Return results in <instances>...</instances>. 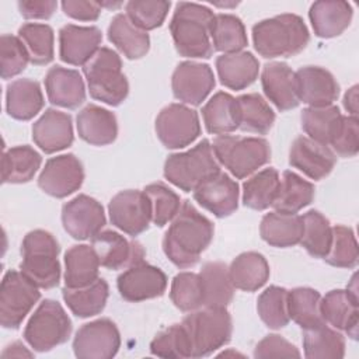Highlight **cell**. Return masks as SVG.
Returning <instances> with one entry per match:
<instances>
[{
  "label": "cell",
  "instance_id": "cell-1",
  "mask_svg": "<svg viewBox=\"0 0 359 359\" xmlns=\"http://www.w3.org/2000/svg\"><path fill=\"white\" fill-rule=\"evenodd\" d=\"M215 226L189 201H184L163 238L165 257L178 268L198 264L213 240Z\"/></svg>",
  "mask_w": 359,
  "mask_h": 359
},
{
  "label": "cell",
  "instance_id": "cell-2",
  "mask_svg": "<svg viewBox=\"0 0 359 359\" xmlns=\"http://www.w3.org/2000/svg\"><path fill=\"white\" fill-rule=\"evenodd\" d=\"M213 11L202 4L181 1L170 21V32L177 52L184 57L209 59L213 53L210 31Z\"/></svg>",
  "mask_w": 359,
  "mask_h": 359
},
{
  "label": "cell",
  "instance_id": "cell-3",
  "mask_svg": "<svg viewBox=\"0 0 359 359\" xmlns=\"http://www.w3.org/2000/svg\"><path fill=\"white\" fill-rule=\"evenodd\" d=\"M309 41V29L297 14H279L252 27L254 48L265 59L294 56L307 46Z\"/></svg>",
  "mask_w": 359,
  "mask_h": 359
},
{
  "label": "cell",
  "instance_id": "cell-4",
  "mask_svg": "<svg viewBox=\"0 0 359 359\" xmlns=\"http://www.w3.org/2000/svg\"><path fill=\"white\" fill-rule=\"evenodd\" d=\"M90 95L111 107L121 105L129 94V83L122 73V60L119 55L102 46L83 66Z\"/></svg>",
  "mask_w": 359,
  "mask_h": 359
},
{
  "label": "cell",
  "instance_id": "cell-5",
  "mask_svg": "<svg viewBox=\"0 0 359 359\" xmlns=\"http://www.w3.org/2000/svg\"><path fill=\"white\" fill-rule=\"evenodd\" d=\"M59 243L46 230L27 233L21 244V272L41 289H52L60 280Z\"/></svg>",
  "mask_w": 359,
  "mask_h": 359
},
{
  "label": "cell",
  "instance_id": "cell-6",
  "mask_svg": "<svg viewBox=\"0 0 359 359\" xmlns=\"http://www.w3.org/2000/svg\"><path fill=\"white\" fill-rule=\"evenodd\" d=\"M181 324L191 344L192 358L209 356L231 339L233 321L226 307H202L191 311Z\"/></svg>",
  "mask_w": 359,
  "mask_h": 359
},
{
  "label": "cell",
  "instance_id": "cell-7",
  "mask_svg": "<svg viewBox=\"0 0 359 359\" xmlns=\"http://www.w3.org/2000/svg\"><path fill=\"white\" fill-rule=\"evenodd\" d=\"M212 149L219 164L238 180L251 175L271 160V146L262 137L222 135L213 139Z\"/></svg>",
  "mask_w": 359,
  "mask_h": 359
},
{
  "label": "cell",
  "instance_id": "cell-8",
  "mask_svg": "<svg viewBox=\"0 0 359 359\" xmlns=\"http://www.w3.org/2000/svg\"><path fill=\"white\" fill-rule=\"evenodd\" d=\"M220 171L212 143L206 139L184 153L170 154L164 163V177L185 192H194L203 181Z\"/></svg>",
  "mask_w": 359,
  "mask_h": 359
},
{
  "label": "cell",
  "instance_id": "cell-9",
  "mask_svg": "<svg viewBox=\"0 0 359 359\" xmlns=\"http://www.w3.org/2000/svg\"><path fill=\"white\" fill-rule=\"evenodd\" d=\"M72 334V320L56 300L46 299L34 311L24 330V339L36 352L65 344Z\"/></svg>",
  "mask_w": 359,
  "mask_h": 359
},
{
  "label": "cell",
  "instance_id": "cell-10",
  "mask_svg": "<svg viewBox=\"0 0 359 359\" xmlns=\"http://www.w3.org/2000/svg\"><path fill=\"white\" fill-rule=\"evenodd\" d=\"M39 297V287L21 271L6 272L0 286V323L3 328L17 330Z\"/></svg>",
  "mask_w": 359,
  "mask_h": 359
},
{
  "label": "cell",
  "instance_id": "cell-11",
  "mask_svg": "<svg viewBox=\"0 0 359 359\" xmlns=\"http://www.w3.org/2000/svg\"><path fill=\"white\" fill-rule=\"evenodd\" d=\"M156 135L167 149H182L201 135L198 112L182 104L164 107L156 118Z\"/></svg>",
  "mask_w": 359,
  "mask_h": 359
},
{
  "label": "cell",
  "instance_id": "cell-12",
  "mask_svg": "<svg viewBox=\"0 0 359 359\" xmlns=\"http://www.w3.org/2000/svg\"><path fill=\"white\" fill-rule=\"evenodd\" d=\"M111 223L123 233L136 237L146 231L151 222V205L144 191L118 192L108 205Z\"/></svg>",
  "mask_w": 359,
  "mask_h": 359
},
{
  "label": "cell",
  "instance_id": "cell-13",
  "mask_svg": "<svg viewBox=\"0 0 359 359\" xmlns=\"http://www.w3.org/2000/svg\"><path fill=\"white\" fill-rule=\"evenodd\" d=\"M121 346L118 327L109 318L83 324L73 339L74 355L80 359H111Z\"/></svg>",
  "mask_w": 359,
  "mask_h": 359
},
{
  "label": "cell",
  "instance_id": "cell-14",
  "mask_svg": "<svg viewBox=\"0 0 359 359\" xmlns=\"http://www.w3.org/2000/svg\"><path fill=\"white\" fill-rule=\"evenodd\" d=\"M83 181V164L74 154L69 153L52 157L45 163L38 177V187L53 198H66L76 192Z\"/></svg>",
  "mask_w": 359,
  "mask_h": 359
},
{
  "label": "cell",
  "instance_id": "cell-15",
  "mask_svg": "<svg viewBox=\"0 0 359 359\" xmlns=\"http://www.w3.org/2000/svg\"><path fill=\"white\" fill-rule=\"evenodd\" d=\"M116 286L122 299L139 303L163 296L167 289V276L160 268L143 261L126 268L118 276Z\"/></svg>",
  "mask_w": 359,
  "mask_h": 359
},
{
  "label": "cell",
  "instance_id": "cell-16",
  "mask_svg": "<svg viewBox=\"0 0 359 359\" xmlns=\"http://www.w3.org/2000/svg\"><path fill=\"white\" fill-rule=\"evenodd\" d=\"M320 311L325 323L356 339L359 324L356 275L352 276L351 285L346 289H334L321 297Z\"/></svg>",
  "mask_w": 359,
  "mask_h": 359
},
{
  "label": "cell",
  "instance_id": "cell-17",
  "mask_svg": "<svg viewBox=\"0 0 359 359\" xmlns=\"http://www.w3.org/2000/svg\"><path fill=\"white\" fill-rule=\"evenodd\" d=\"M105 222L102 205L88 195H77L62 208L63 229L76 240L93 238Z\"/></svg>",
  "mask_w": 359,
  "mask_h": 359
},
{
  "label": "cell",
  "instance_id": "cell-18",
  "mask_svg": "<svg viewBox=\"0 0 359 359\" xmlns=\"http://www.w3.org/2000/svg\"><path fill=\"white\" fill-rule=\"evenodd\" d=\"M215 84V74L210 66L191 60L181 62L171 77L174 97L191 105H201Z\"/></svg>",
  "mask_w": 359,
  "mask_h": 359
},
{
  "label": "cell",
  "instance_id": "cell-19",
  "mask_svg": "<svg viewBox=\"0 0 359 359\" xmlns=\"http://www.w3.org/2000/svg\"><path fill=\"white\" fill-rule=\"evenodd\" d=\"M91 247L98 257L100 265L111 271L140 264L144 261L146 255L140 243L129 241L112 230L97 233L91 238Z\"/></svg>",
  "mask_w": 359,
  "mask_h": 359
},
{
  "label": "cell",
  "instance_id": "cell-20",
  "mask_svg": "<svg viewBox=\"0 0 359 359\" xmlns=\"http://www.w3.org/2000/svg\"><path fill=\"white\" fill-rule=\"evenodd\" d=\"M335 163L337 156L328 146L307 136L296 137L289 150V164L314 181L325 178Z\"/></svg>",
  "mask_w": 359,
  "mask_h": 359
},
{
  "label": "cell",
  "instance_id": "cell-21",
  "mask_svg": "<svg viewBox=\"0 0 359 359\" xmlns=\"http://www.w3.org/2000/svg\"><path fill=\"white\" fill-rule=\"evenodd\" d=\"M238 195V184L223 171L216 172L194 191V199L219 219L230 216L237 209Z\"/></svg>",
  "mask_w": 359,
  "mask_h": 359
},
{
  "label": "cell",
  "instance_id": "cell-22",
  "mask_svg": "<svg viewBox=\"0 0 359 359\" xmlns=\"http://www.w3.org/2000/svg\"><path fill=\"white\" fill-rule=\"evenodd\" d=\"M102 34L97 27L67 24L59 31V57L72 66H84L100 49Z\"/></svg>",
  "mask_w": 359,
  "mask_h": 359
},
{
  "label": "cell",
  "instance_id": "cell-23",
  "mask_svg": "<svg viewBox=\"0 0 359 359\" xmlns=\"http://www.w3.org/2000/svg\"><path fill=\"white\" fill-rule=\"evenodd\" d=\"M261 84L266 98L282 112L300 104L296 72L283 62L266 63L261 72Z\"/></svg>",
  "mask_w": 359,
  "mask_h": 359
},
{
  "label": "cell",
  "instance_id": "cell-24",
  "mask_svg": "<svg viewBox=\"0 0 359 359\" xmlns=\"http://www.w3.org/2000/svg\"><path fill=\"white\" fill-rule=\"evenodd\" d=\"M73 139L72 116L66 112L48 108L32 125V140L46 154L67 149Z\"/></svg>",
  "mask_w": 359,
  "mask_h": 359
},
{
  "label": "cell",
  "instance_id": "cell-25",
  "mask_svg": "<svg viewBox=\"0 0 359 359\" xmlns=\"http://www.w3.org/2000/svg\"><path fill=\"white\" fill-rule=\"evenodd\" d=\"M299 100L310 107H328L339 95V84L331 72L320 66H304L296 72Z\"/></svg>",
  "mask_w": 359,
  "mask_h": 359
},
{
  "label": "cell",
  "instance_id": "cell-26",
  "mask_svg": "<svg viewBox=\"0 0 359 359\" xmlns=\"http://www.w3.org/2000/svg\"><path fill=\"white\" fill-rule=\"evenodd\" d=\"M45 90L50 104L74 109L86 100V87L77 70L53 66L45 76Z\"/></svg>",
  "mask_w": 359,
  "mask_h": 359
},
{
  "label": "cell",
  "instance_id": "cell-27",
  "mask_svg": "<svg viewBox=\"0 0 359 359\" xmlns=\"http://www.w3.org/2000/svg\"><path fill=\"white\" fill-rule=\"evenodd\" d=\"M79 136L93 146L111 144L118 136V122L114 112L95 105H86L76 118Z\"/></svg>",
  "mask_w": 359,
  "mask_h": 359
},
{
  "label": "cell",
  "instance_id": "cell-28",
  "mask_svg": "<svg viewBox=\"0 0 359 359\" xmlns=\"http://www.w3.org/2000/svg\"><path fill=\"white\" fill-rule=\"evenodd\" d=\"M352 6L346 1L321 0L311 4L309 18L318 38H334L341 35L351 24Z\"/></svg>",
  "mask_w": 359,
  "mask_h": 359
},
{
  "label": "cell",
  "instance_id": "cell-29",
  "mask_svg": "<svg viewBox=\"0 0 359 359\" xmlns=\"http://www.w3.org/2000/svg\"><path fill=\"white\" fill-rule=\"evenodd\" d=\"M216 70L224 87L240 91L258 79L259 62L251 52L226 53L216 59Z\"/></svg>",
  "mask_w": 359,
  "mask_h": 359
},
{
  "label": "cell",
  "instance_id": "cell-30",
  "mask_svg": "<svg viewBox=\"0 0 359 359\" xmlns=\"http://www.w3.org/2000/svg\"><path fill=\"white\" fill-rule=\"evenodd\" d=\"M43 102L41 86L32 79H17L7 86L6 111L14 119H32L42 109Z\"/></svg>",
  "mask_w": 359,
  "mask_h": 359
},
{
  "label": "cell",
  "instance_id": "cell-31",
  "mask_svg": "<svg viewBox=\"0 0 359 359\" xmlns=\"http://www.w3.org/2000/svg\"><path fill=\"white\" fill-rule=\"evenodd\" d=\"M259 234L272 247H293L300 243L303 236V219L296 213L269 212L261 220Z\"/></svg>",
  "mask_w": 359,
  "mask_h": 359
},
{
  "label": "cell",
  "instance_id": "cell-32",
  "mask_svg": "<svg viewBox=\"0 0 359 359\" xmlns=\"http://www.w3.org/2000/svg\"><path fill=\"white\" fill-rule=\"evenodd\" d=\"M205 128L212 135H229L240 128V109L237 98L229 93H216L202 108Z\"/></svg>",
  "mask_w": 359,
  "mask_h": 359
},
{
  "label": "cell",
  "instance_id": "cell-33",
  "mask_svg": "<svg viewBox=\"0 0 359 359\" xmlns=\"http://www.w3.org/2000/svg\"><path fill=\"white\" fill-rule=\"evenodd\" d=\"M108 39L128 59L143 57L150 48L149 34L136 27L126 14H116L108 27Z\"/></svg>",
  "mask_w": 359,
  "mask_h": 359
},
{
  "label": "cell",
  "instance_id": "cell-34",
  "mask_svg": "<svg viewBox=\"0 0 359 359\" xmlns=\"http://www.w3.org/2000/svg\"><path fill=\"white\" fill-rule=\"evenodd\" d=\"M269 273L271 271L265 257L255 251L237 255L229 266V275L234 287L244 292L261 289L269 279Z\"/></svg>",
  "mask_w": 359,
  "mask_h": 359
},
{
  "label": "cell",
  "instance_id": "cell-35",
  "mask_svg": "<svg viewBox=\"0 0 359 359\" xmlns=\"http://www.w3.org/2000/svg\"><path fill=\"white\" fill-rule=\"evenodd\" d=\"M100 261L91 245L77 244L65 254V286L83 287L98 279Z\"/></svg>",
  "mask_w": 359,
  "mask_h": 359
},
{
  "label": "cell",
  "instance_id": "cell-36",
  "mask_svg": "<svg viewBox=\"0 0 359 359\" xmlns=\"http://www.w3.org/2000/svg\"><path fill=\"white\" fill-rule=\"evenodd\" d=\"M109 287L105 279L98 278L93 283L83 287H67L62 290V296L70 311L80 317L87 318L100 314L108 300Z\"/></svg>",
  "mask_w": 359,
  "mask_h": 359
},
{
  "label": "cell",
  "instance_id": "cell-37",
  "mask_svg": "<svg viewBox=\"0 0 359 359\" xmlns=\"http://www.w3.org/2000/svg\"><path fill=\"white\" fill-rule=\"evenodd\" d=\"M205 302L203 307H227L234 297V285L229 275V266L219 261L206 262L201 272Z\"/></svg>",
  "mask_w": 359,
  "mask_h": 359
},
{
  "label": "cell",
  "instance_id": "cell-38",
  "mask_svg": "<svg viewBox=\"0 0 359 359\" xmlns=\"http://www.w3.org/2000/svg\"><path fill=\"white\" fill-rule=\"evenodd\" d=\"M42 163L41 154L31 146H15L3 153L1 181L4 184H24L34 178Z\"/></svg>",
  "mask_w": 359,
  "mask_h": 359
},
{
  "label": "cell",
  "instance_id": "cell-39",
  "mask_svg": "<svg viewBox=\"0 0 359 359\" xmlns=\"http://www.w3.org/2000/svg\"><path fill=\"white\" fill-rule=\"evenodd\" d=\"M314 199V185L293 171H285L272 208L282 213H297Z\"/></svg>",
  "mask_w": 359,
  "mask_h": 359
},
{
  "label": "cell",
  "instance_id": "cell-40",
  "mask_svg": "<svg viewBox=\"0 0 359 359\" xmlns=\"http://www.w3.org/2000/svg\"><path fill=\"white\" fill-rule=\"evenodd\" d=\"M342 116L344 115L341 114L339 108L335 105L317 108L309 107L303 109L300 121L303 130L310 139L330 146L341 128Z\"/></svg>",
  "mask_w": 359,
  "mask_h": 359
},
{
  "label": "cell",
  "instance_id": "cell-41",
  "mask_svg": "<svg viewBox=\"0 0 359 359\" xmlns=\"http://www.w3.org/2000/svg\"><path fill=\"white\" fill-rule=\"evenodd\" d=\"M304 356L309 359H341L345 355V338L327 323L304 330Z\"/></svg>",
  "mask_w": 359,
  "mask_h": 359
},
{
  "label": "cell",
  "instance_id": "cell-42",
  "mask_svg": "<svg viewBox=\"0 0 359 359\" xmlns=\"http://www.w3.org/2000/svg\"><path fill=\"white\" fill-rule=\"evenodd\" d=\"M240 109V128L243 132L266 135L273 122L275 112L262 95L257 93L243 94L237 97Z\"/></svg>",
  "mask_w": 359,
  "mask_h": 359
},
{
  "label": "cell",
  "instance_id": "cell-43",
  "mask_svg": "<svg viewBox=\"0 0 359 359\" xmlns=\"http://www.w3.org/2000/svg\"><path fill=\"white\" fill-rule=\"evenodd\" d=\"M321 296L311 287H294L287 292V313L302 330H310L324 324L320 311Z\"/></svg>",
  "mask_w": 359,
  "mask_h": 359
},
{
  "label": "cell",
  "instance_id": "cell-44",
  "mask_svg": "<svg viewBox=\"0 0 359 359\" xmlns=\"http://www.w3.org/2000/svg\"><path fill=\"white\" fill-rule=\"evenodd\" d=\"M210 39L213 50L224 55L241 52L248 45L245 27L234 14H215Z\"/></svg>",
  "mask_w": 359,
  "mask_h": 359
},
{
  "label": "cell",
  "instance_id": "cell-45",
  "mask_svg": "<svg viewBox=\"0 0 359 359\" xmlns=\"http://www.w3.org/2000/svg\"><path fill=\"white\" fill-rule=\"evenodd\" d=\"M279 172L273 168H264L243 184V203L254 210H265L272 206L279 189Z\"/></svg>",
  "mask_w": 359,
  "mask_h": 359
},
{
  "label": "cell",
  "instance_id": "cell-46",
  "mask_svg": "<svg viewBox=\"0 0 359 359\" xmlns=\"http://www.w3.org/2000/svg\"><path fill=\"white\" fill-rule=\"evenodd\" d=\"M18 38L25 45L32 65L45 66L53 60L55 36L53 29L48 24H22L18 28Z\"/></svg>",
  "mask_w": 359,
  "mask_h": 359
},
{
  "label": "cell",
  "instance_id": "cell-47",
  "mask_svg": "<svg viewBox=\"0 0 359 359\" xmlns=\"http://www.w3.org/2000/svg\"><path fill=\"white\" fill-rule=\"evenodd\" d=\"M303 236L300 244L314 258L328 254L332 241V227L328 219L318 210H309L303 216Z\"/></svg>",
  "mask_w": 359,
  "mask_h": 359
},
{
  "label": "cell",
  "instance_id": "cell-48",
  "mask_svg": "<svg viewBox=\"0 0 359 359\" xmlns=\"http://www.w3.org/2000/svg\"><path fill=\"white\" fill-rule=\"evenodd\" d=\"M170 299L178 310L185 313L202 309L205 294L201 275L194 272H180L175 275L171 282Z\"/></svg>",
  "mask_w": 359,
  "mask_h": 359
},
{
  "label": "cell",
  "instance_id": "cell-49",
  "mask_svg": "<svg viewBox=\"0 0 359 359\" xmlns=\"http://www.w3.org/2000/svg\"><path fill=\"white\" fill-rule=\"evenodd\" d=\"M287 289L269 286L257 300V311L262 323L272 330H280L290 321L287 313Z\"/></svg>",
  "mask_w": 359,
  "mask_h": 359
},
{
  "label": "cell",
  "instance_id": "cell-50",
  "mask_svg": "<svg viewBox=\"0 0 359 359\" xmlns=\"http://www.w3.org/2000/svg\"><path fill=\"white\" fill-rule=\"evenodd\" d=\"M143 191L151 205V222L158 227L172 222L181 209V198L163 182L149 184Z\"/></svg>",
  "mask_w": 359,
  "mask_h": 359
},
{
  "label": "cell",
  "instance_id": "cell-51",
  "mask_svg": "<svg viewBox=\"0 0 359 359\" xmlns=\"http://www.w3.org/2000/svg\"><path fill=\"white\" fill-rule=\"evenodd\" d=\"M358 257V243L353 230L344 224L334 226L331 247L324 261L337 268H355Z\"/></svg>",
  "mask_w": 359,
  "mask_h": 359
},
{
  "label": "cell",
  "instance_id": "cell-52",
  "mask_svg": "<svg viewBox=\"0 0 359 359\" xmlns=\"http://www.w3.org/2000/svg\"><path fill=\"white\" fill-rule=\"evenodd\" d=\"M150 352L160 358H192L191 344L184 325L172 324L160 331L150 342Z\"/></svg>",
  "mask_w": 359,
  "mask_h": 359
},
{
  "label": "cell",
  "instance_id": "cell-53",
  "mask_svg": "<svg viewBox=\"0 0 359 359\" xmlns=\"http://www.w3.org/2000/svg\"><path fill=\"white\" fill-rule=\"evenodd\" d=\"M171 3L164 0H132L125 6L128 18L140 29L150 31L163 25Z\"/></svg>",
  "mask_w": 359,
  "mask_h": 359
},
{
  "label": "cell",
  "instance_id": "cell-54",
  "mask_svg": "<svg viewBox=\"0 0 359 359\" xmlns=\"http://www.w3.org/2000/svg\"><path fill=\"white\" fill-rule=\"evenodd\" d=\"M29 55L22 41L11 34H3L0 38V72L1 79H11L25 70L29 63Z\"/></svg>",
  "mask_w": 359,
  "mask_h": 359
},
{
  "label": "cell",
  "instance_id": "cell-55",
  "mask_svg": "<svg viewBox=\"0 0 359 359\" xmlns=\"http://www.w3.org/2000/svg\"><path fill=\"white\" fill-rule=\"evenodd\" d=\"M339 157H355L359 150V121L358 116H342L341 128L330 144Z\"/></svg>",
  "mask_w": 359,
  "mask_h": 359
},
{
  "label": "cell",
  "instance_id": "cell-56",
  "mask_svg": "<svg viewBox=\"0 0 359 359\" xmlns=\"http://www.w3.org/2000/svg\"><path fill=\"white\" fill-rule=\"evenodd\" d=\"M255 358H299V349L280 335L271 334L262 338L255 349Z\"/></svg>",
  "mask_w": 359,
  "mask_h": 359
},
{
  "label": "cell",
  "instance_id": "cell-57",
  "mask_svg": "<svg viewBox=\"0 0 359 359\" xmlns=\"http://www.w3.org/2000/svg\"><path fill=\"white\" fill-rule=\"evenodd\" d=\"M101 4L87 0H65L62 1V10L70 18L79 21H95L101 14Z\"/></svg>",
  "mask_w": 359,
  "mask_h": 359
},
{
  "label": "cell",
  "instance_id": "cell-58",
  "mask_svg": "<svg viewBox=\"0 0 359 359\" xmlns=\"http://www.w3.org/2000/svg\"><path fill=\"white\" fill-rule=\"evenodd\" d=\"M57 3L53 0H22L18 1V10L28 20H48L53 15Z\"/></svg>",
  "mask_w": 359,
  "mask_h": 359
},
{
  "label": "cell",
  "instance_id": "cell-59",
  "mask_svg": "<svg viewBox=\"0 0 359 359\" xmlns=\"http://www.w3.org/2000/svg\"><path fill=\"white\" fill-rule=\"evenodd\" d=\"M344 108L349 116H358V86H352L344 95Z\"/></svg>",
  "mask_w": 359,
  "mask_h": 359
},
{
  "label": "cell",
  "instance_id": "cell-60",
  "mask_svg": "<svg viewBox=\"0 0 359 359\" xmlns=\"http://www.w3.org/2000/svg\"><path fill=\"white\" fill-rule=\"evenodd\" d=\"M34 353L32 352H29L21 342H13L11 345H8L4 351H3V353H1V356L3 358H11V356H28V358H31Z\"/></svg>",
  "mask_w": 359,
  "mask_h": 359
}]
</instances>
